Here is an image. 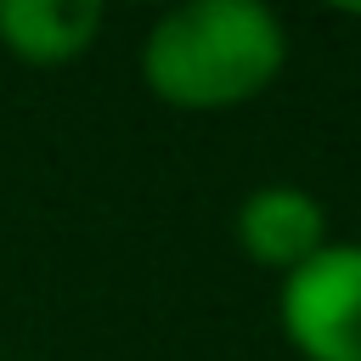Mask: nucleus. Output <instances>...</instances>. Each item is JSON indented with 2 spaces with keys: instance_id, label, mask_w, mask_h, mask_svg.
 <instances>
[{
  "instance_id": "1",
  "label": "nucleus",
  "mask_w": 361,
  "mask_h": 361,
  "mask_svg": "<svg viewBox=\"0 0 361 361\" xmlns=\"http://www.w3.org/2000/svg\"><path fill=\"white\" fill-rule=\"evenodd\" d=\"M288 68V28L259 0H186L141 39V85L180 113H226Z\"/></svg>"
},
{
  "instance_id": "2",
  "label": "nucleus",
  "mask_w": 361,
  "mask_h": 361,
  "mask_svg": "<svg viewBox=\"0 0 361 361\" xmlns=\"http://www.w3.org/2000/svg\"><path fill=\"white\" fill-rule=\"evenodd\" d=\"M276 322L305 361H361V243H327L288 271Z\"/></svg>"
},
{
  "instance_id": "3",
  "label": "nucleus",
  "mask_w": 361,
  "mask_h": 361,
  "mask_svg": "<svg viewBox=\"0 0 361 361\" xmlns=\"http://www.w3.org/2000/svg\"><path fill=\"white\" fill-rule=\"evenodd\" d=\"M231 237L254 265L288 276L327 248V209H322L316 192H305L293 180H271V186H254L237 203Z\"/></svg>"
},
{
  "instance_id": "4",
  "label": "nucleus",
  "mask_w": 361,
  "mask_h": 361,
  "mask_svg": "<svg viewBox=\"0 0 361 361\" xmlns=\"http://www.w3.org/2000/svg\"><path fill=\"white\" fill-rule=\"evenodd\" d=\"M107 11L96 0H0V45L28 68H68L79 62Z\"/></svg>"
}]
</instances>
